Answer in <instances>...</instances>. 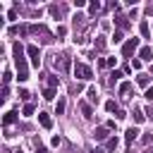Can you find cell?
<instances>
[{
  "mask_svg": "<svg viewBox=\"0 0 153 153\" xmlns=\"http://www.w3.org/2000/svg\"><path fill=\"white\" fill-rule=\"evenodd\" d=\"M57 84H60L57 76H48V88H57Z\"/></svg>",
  "mask_w": 153,
  "mask_h": 153,
  "instance_id": "obj_23",
  "label": "cell"
},
{
  "mask_svg": "<svg viewBox=\"0 0 153 153\" xmlns=\"http://www.w3.org/2000/svg\"><path fill=\"white\" fill-rule=\"evenodd\" d=\"M84 19H86V14H74L72 26H74V29H81V26H84Z\"/></svg>",
  "mask_w": 153,
  "mask_h": 153,
  "instance_id": "obj_13",
  "label": "cell"
},
{
  "mask_svg": "<svg viewBox=\"0 0 153 153\" xmlns=\"http://www.w3.org/2000/svg\"><path fill=\"white\" fill-rule=\"evenodd\" d=\"M38 122H41L43 129H50V127H53V120H50V115H45V112H38Z\"/></svg>",
  "mask_w": 153,
  "mask_h": 153,
  "instance_id": "obj_9",
  "label": "cell"
},
{
  "mask_svg": "<svg viewBox=\"0 0 153 153\" xmlns=\"http://www.w3.org/2000/svg\"><path fill=\"white\" fill-rule=\"evenodd\" d=\"M62 143V136H53V146H60Z\"/></svg>",
  "mask_w": 153,
  "mask_h": 153,
  "instance_id": "obj_34",
  "label": "cell"
},
{
  "mask_svg": "<svg viewBox=\"0 0 153 153\" xmlns=\"http://www.w3.org/2000/svg\"><path fill=\"white\" fill-rule=\"evenodd\" d=\"M86 96H88V103H98V91H96L93 86L86 91Z\"/></svg>",
  "mask_w": 153,
  "mask_h": 153,
  "instance_id": "obj_18",
  "label": "cell"
},
{
  "mask_svg": "<svg viewBox=\"0 0 153 153\" xmlns=\"http://www.w3.org/2000/svg\"><path fill=\"white\" fill-rule=\"evenodd\" d=\"M129 91H131V84H129V81L120 84V96H122V98H127V93H129Z\"/></svg>",
  "mask_w": 153,
  "mask_h": 153,
  "instance_id": "obj_17",
  "label": "cell"
},
{
  "mask_svg": "<svg viewBox=\"0 0 153 153\" xmlns=\"http://www.w3.org/2000/svg\"><path fill=\"white\" fill-rule=\"evenodd\" d=\"M136 81H139V86H148V84H151L148 74H139V79H136Z\"/></svg>",
  "mask_w": 153,
  "mask_h": 153,
  "instance_id": "obj_20",
  "label": "cell"
},
{
  "mask_svg": "<svg viewBox=\"0 0 153 153\" xmlns=\"http://www.w3.org/2000/svg\"><path fill=\"white\" fill-rule=\"evenodd\" d=\"M146 98L153 103V86H148V88H146Z\"/></svg>",
  "mask_w": 153,
  "mask_h": 153,
  "instance_id": "obj_33",
  "label": "cell"
},
{
  "mask_svg": "<svg viewBox=\"0 0 153 153\" xmlns=\"http://www.w3.org/2000/svg\"><path fill=\"white\" fill-rule=\"evenodd\" d=\"M33 110H36L33 103H26V105H24V115H33Z\"/></svg>",
  "mask_w": 153,
  "mask_h": 153,
  "instance_id": "obj_28",
  "label": "cell"
},
{
  "mask_svg": "<svg viewBox=\"0 0 153 153\" xmlns=\"http://www.w3.org/2000/svg\"><path fill=\"white\" fill-rule=\"evenodd\" d=\"M122 36H124V33H122V31H120V29H117V31H115V33H112V41H115V43H120V41H122Z\"/></svg>",
  "mask_w": 153,
  "mask_h": 153,
  "instance_id": "obj_29",
  "label": "cell"
},
{
  "mask_svg": "<svg viewBox=\"0 0 153 153\" xmlns=\"http://www.w3.org/2000/svg\"><path fill=\"white\" fill-rule=\"evenodd\" d=\"M136 136H139V129H136V127H129V129H127V136H124V139H127V143H131V141H134Z\"/></svg>",
  "mask_w": 153,
  "mask_h": 153,
  "instance_id": "obj_15",
  "label": "cell"
},
{
  "mask_svg": "<svg viewBox=\"0 0 153 153\" xmlns=\"http://www.w3.org/2000/svg\"><path fill=\"white\" fill-rule=\"evenodd\" d=\"M136 48H139V38H129V41L122 45V55H124V57H131Z\"/></svg>",
  "mask_w": 153,
  "mask_h": 153,
  "instance_id": "obj_5",
  "label": "cell"
},
{
  "mask_svg": "<svg viewBox=\"0 0 153 153\" xmlns=\"http://www.w3.org/2000/svg\"><path fill=\"white\" fill-rule=\"evenodd\" d=\"M26 53H29L31 62L38 67V65H41V50H38V45H33V43H31V45H26Z\"/></svg>",
  "mask_w": 153,
  "mask_h": 153,
  "instance_id": "obj_6",
  "label": "cell"
},
{
  "mask_svg": "<svg viewBox=\"0 0 153 153\" xmlns=\"http://www.w3.org/2000/svg\"><path fill=\"white\" fill-rule=\"evenodd\" d=\"M105 110H108V112H117L120 108H117V103H115V100H108V103H105Z\"/></svg>",
  "mask_w": 153,
  "mask_h": 153,
  "instance_id": "obj_21",
  "label": "cell"
},
{
  "mask_svg": "<svg viewBox=\"0 0 153 153\" xmlns=\"http://www.w3.org/2000/svg\"><path fill=\"white\" fill-rule=\"evenodd\" d=\"M141 141H143V146H148V143L153 141V136H151V134H143V139H141Z\"/></svg>",
  "mask_w": 153,
  "mask_h": 153,
  "instance_id": "obj_32",
  "label": "cell"
},
{
  "mask_svg": "<svg viewBox=\"0 0 153 153\" xmlns=\"http://www.w3.org/2000/svg\"><path fill=\"white\" fill-rule=\"evenodd\" d=\"M93 43H96V50H105V36H96Z\"/></svg>",
  "mask_w": 153,
  "mask_h": 153,
  "instance_id": "obj_16",
  "label": "cell"
},
{
  "mask_svg": "<svg viewBox=\"0 0 153 153\" xmlns=\"http://www.w3.org/2000/svg\"><path fill=\"white\" fill-rule=\"evenodd\" d=\"M146 12H148V14H153V5H146Z\"/></svg>",
  "mask_w": 153,
  "mask_h": 153,
  "instance_id": "obj_36",
  "label": "cell"
},
{
  "mask_svg": "<svg viewBox=\"0 0 153 153\" xmlns=\"http://www.w3.org/2000/svg\"><path fill=\"white\" fill-rule=\"evenodd\" d=\"M31 31H33V33H41V41H43V43H53V33H50V31H48L43 24L31 26Z\"/></svg>",
  "mask_w": 153,
  "mask_h": 153,
  "instance_id": "obj_4",
  "label": "cell"
},
{
  "mask_svg": "<svg viewBox=\"0 0 153 153\" xmlns=\"http://www.w3.org/2000/svg\"><path fill=\"white\" fill-rule=\"evenodd\" d=\"M115 22H117V29H120V31H124V29L129 26V17H127V14H117Z\"/></svg>",
  "mask_w": 153,
  "mask_h": 153,
  "instance_id": "obj_10",
  "label": "cell"
},
{
  "mask_svg": "<svg viewBox=\"0 0 153 153\" xmlns=\"http://www.w3.org/2000/svg\"><path fill=\"white\" fill-rule=\"evenodd\" d=\"M38 153H48V151H45V148H43V146H38Z\"/></svg>",
  "mask_w": 153,
  "mask_h": 153,
  "instance_id": "obj_37",
  "label": "cell"
},
{
  "mask_svg": "<svg viewBox=\"0 0 153 153\" xmlns=\"http://www.w3.org/2000/svg\"><path fill=\"white\" fill-rule=\"evenodd\" d=\"M43 98H45V100H53V98H55V88H45V91H43Z\"/></svg>",
  "mask_w": 153,
  "mask_h": 153,
  "instance_id": "obj_24",
  "label": "cell"
},
{
  "mask_svg": "<svg viewBox=\"0 0 153 153\" xmlns=\"http://www.w3.org/2000/svg\"><path fill=\"white\" fill-rule=\"evenodd\" d=\"M131 115H134V122H136V124H141V122H143V112H141L139 108H134V110H131Z\"/></svg>",
  "mask_w": 153,
  "mask_h": 153,
  "instance_id": "obj_19",
  "label": "cell"
},
{
  "mask_svg": "<svg viewBox=\"0 0 153 153\" xmlns=\"http://www.w3.org/2000/svg\"><path fill=\"white\" fill-rule=\"evenodd\" d=\"M108 131H110L108 127H96V129H93V139H96V141H105V139H108Z\"/></svg>",
  "mask_w": 153,
  "mask_h": 153,
  "instance_id": "obj_8",
  "label": "cell"
},
{
  "mask_svg": "<svg viewBox=\"0 0 153 153\" xmlns=\"http://www.w3.org/2000/svg\"><path fill=\"white\" fill-rule=\"evenodd\" d=\"M117 148V139L112 136V139H108V143H105V151H115Z\"/></svg>",
  "mask_w": 153,
  "mask_h": 153,
  "instance_id": "obj_22",
  "label": "cell"
},
{
  "mask_svg": "<svg viewBox=\"0 0 153 153\" xmlns=\"http://www.w3.org/2000/svg\"><path fill=\"white\" fill-rule=\"evenodd\" d=\"M98 10H100V2H98V0H96V2H91V5H88V12H91V14H96V12H98Z\"/></svg>",
  "mask_w": 153,
  "mask_h": 153,
  "instance_id": "obj_25",
  "label": "cell"
},
{
  "mask_svg": "<svg viewBox=\"0 0 153 153\" xmlns=\"http://www.w3.org/2000/svg\"><path fill=\"white\" fill-rule=\"evenodd\" d=\"M12 53H14V62H17V79H19V81H26V79H29V69H26V60H24V48H22V43H14V45H12Z\"/></svg>",
  "mask_w": 153,
  "mask_h": 153,
  "instance_id": "obj_1",
  "label": "cell"
},
{
  "mask_svg": "<svg viewBox=\"0 0 153 153\" xmlns=\"http://www.w3.org/2000/svg\"><path fill=\"white\" fill-rule=\"evenodd\" d=\"M139 29H141V36H146V38H148V33H151L148 24H146V22H141V26H139Z\"/></svg>",
  "mask_w": 153,
  "mask_h": 153,
  "instance_id": "obj_26",
  "label": "cell"
},
{
  "mask_svg": "<svg viewBox=\"0 0 153 153\" xmlns=\"http://www.w3.org/2000/svg\"><path fill=\"white\" fill-rule=\"evenodd\" d=\"M146 115H151V117H153V103L148 105V110H146Z\"/></svg>",
  "mask_w": 153,
  "mask_h": 153,
  "instance_id": "obj_35",
  "label": "cell"
},
{
  "mask_svg": "<svg viewBox=\"0 0 153 153\" xmlns=\"http://www.w3.org/2000/svg\"><path fill=\"white\" fill-rule=\"evenodd\" d=\"M14 120H17V112H14V110H10V112H5V117H2V124H5V127H10Z\"/></svg>",
  "mask_w": 153,
  "mask_h": 153,
  "instance_id": "obj_12",
  "label": "cell"
},
{
  "mask_svg": "<svg viewBox=\"0 0 153 153\" xmlns=\"http://www.w3.org/2000/svg\"><path fill=\"white\" fill-rule=\"evenodd\" d=\"M10 79H12V74H10V72H5V76H2V86H7V84H10Z\"/></svg>",
  "mask_w": 153,
  "mask_h": 153,
  "instance_id": "obj_31",
  "label": "cell"
},
{
  "mask_svg": "<svg viewBox=\"0 0 153 153\" xmlns=\"http://www.w3.org/2000/svg\"><path fill=\"white\" fill-rule=\"evenodd\" d=\"M17 153H22V151H17Z\"/></svg>",
  "mask_w": 153,
  "mask_h": 153,
  "instance_id": "obj_38",
  "label": "cell"
},
{
  "mask_svg": "<svg viewBox=\"0 0 153 153\" xmlns=\"http://www.w3.org/2000/svg\"><path fill=\"white\" fill-rule=\"evenodd\" d=\"M65 12H67V5H62V2H60V5H57V2H55V5H50V14H53L55 19H62V17H65Z\"/></svg>",
  "mask_w": 153,
  "mask_h": 153,
  "instance_id": "obj_7",
  "label": "cell"
},
{
  "mask_svg": "<svg viewBox=\"0 0 153 153\" xmlns=\"http://www.w3.org/2000/svg\"><path fill=\"white\" fill-rule=\"evenodd\" d=\"M151 153H153V151H151Z\"/></svg>",
  "mask_w": 153,
  "mask_h": 153,
  "instance_id": "obj_40",
  "label": "cell"
},
{
  "mask_svg": "<svg viewBox=\"0 0 153 153\" xmlns=\"http://www.w3.org/2000/svg\"><path fill=\"white\" fill-rule=\"evenodd\" d=\"M74 76L76 79H84V81H88L91 76H93V72H91V67H86V65H74Z\"/></svg>",
  "mask_w": 153,
  "mask_h": 153,
  "instance_id": "obj_3",
  "label": "cell"
},
{
  "mask_svg": "<svg viewBox=\"0 0 153 153\" xmlns=\"http://www.w3.org/2000/svg\"><path fill=\"white\" fill-rule=\"evenodd\" d=\"M55 110H57V115H62V112H65V98H60V100H57Z\"/></svg>",
  "mask_w": 153,
  "mask_h": 153,
  "instance_id": "obj_27",
  "label": "cell"
},
{
  "mask_svg": "<svg viewBox=\"0 0 153 153\" xmlns=\"http://www.w3.org/2000/svg\"><path fill=\"white\" fill-rule=\"evenodd\" d=\"M127 153H131V151H127Z\"/></svg>",
  "mask_w": 153,
  "mask_h": 153,
  "instance_id": "obj_39",
  "label": "cell"
},
{
  "mask_svg": "<svg viewBox=\"0 0 153 153\" xmlns=\"http://www.w3.org/2000/svg\"><path fill=\"white\" fill-rule=\"evenodd\" d=\"M19 98H22V100H29V98H31V93H29V91H24V88H22V91H19Z\"/></svg>",
  "mask_w": 153,
  "mask_h": 153,
  "instance_id": "obj_30",
  "label": "cell"
},
{
  "mask_svg": "<svg viewBox=\"0 0 153 153\" xmlns=\"http://www.w3.org/2000/svg\"><path fill=\"white\" fill-rule=\"evenodd\" d=\"M53 65H55V67H60V72H62V74H67V72H69V67H72V60H69V55H67V53H62V55H55Z\"/></svg>",
  "mask_w": 153,
  "mask_h": 153,
  "instance_id": "obj_2",
  "label": "cell"
},
{
  "mask_svg": "<svg viewBox=\"0 0 153 153\" xmlns=\"http://www.w3.org/2000/svg\"><path fill=\"white\" fill-rule=\"evenodd\" d=\"M139 57H141V60H153V50H151L148 45H143V48L139 50Z\"/></svg>",
  "mask_w": 153,
  "mask_h": 153,
  "instance_id": "obj_11",
  "label": "cell"
},
{
  "mask_svg": "<svg viewBox=\"0 0 153 153\" xmlns=\"http://www.w3.org/2000/svg\"><path fill=\"white\" fill-rule=\"evenodd\" d=\"M79 108H81V112H84V117H86V120H91V117H93V110H91V105H88V103H79Z\"/></svg>",
  "mask_w": 153,
  "mask_h": 153,
  "instance_id": "obj_14",
  "label": "cell"
}]
</instances>
